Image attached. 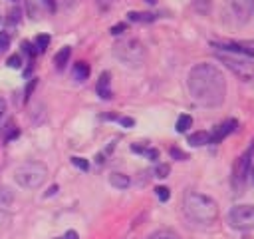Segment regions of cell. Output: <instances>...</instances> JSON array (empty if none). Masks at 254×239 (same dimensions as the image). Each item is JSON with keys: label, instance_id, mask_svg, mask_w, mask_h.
Masks as SVG:
<instances>
[{"label": "cell", "instance_id": "1", "mask_svg": "<svg viewBox=\"0 0 254 239\" xmlns=\"http://www.w3.org/2000/svg\"><path fill=\"white\" fill-rule=\"evenodd\" d=\"M190 98L202 108H218L226 98V78L214 64H196L187 76Z\"/></svg>", "mask_w": 254, "mask_h": 239}, {"label": "cell", "instance_id": "2", "mask_svg": "<svg viewBox=\"0 0 254 239\" xmlns=\"http://www.w3.org/2000/svg\"><path fill=\"white\" fill-rule=\"evenodd\" d=\"M183 213L196 225H212L218 219V203L204 193L189 189L183 195Z\"/></svg>", "mask_w": 254, "mask_h": 239}, {"label": "cell", "instance_id": "3", "mask_svg": "<svg viewBox=\"0 0 254 239\" xmlns=\"http://www.w3.org/2000/svg\"><path fill=\"white\" fill-rule=\"evenodd\" d=\"M14 179H16V183H18L20 187L38 189V187H42L44 181L48 179V167H46L42 161H36V159L24 161L22 165L16 167Z\"/></svg>", "mask_w": 254, "mask_h": 239}, {"label": "cell", "instance_id": "4", "mask_svg": "<svg viewBox=\"0 0 254 239\" xmlns=\"http://www.w3.org/2000/svg\"><path fill=\"white\" fill-rule=\"evenodd\" d=\"M113 56L121 64L137 68L145 62V46L137 38H125V40H119L113 46Z\"/></svg>", "mask_w": 254, "mask_h": 239}, {"label": "cell", "instance_id": "5", "mask_svg": "<svg viewBox=\"0 0 254 239\" xmlns=\"http://www.w3.org/2000/svg\"><path fill=\"white\" fill-rule=\"evenodd\" d=\"M252 157H254V139L250 141V145L244 149V153L234 161V169H232V187L240 193L244 183H246V177L250 175V169H252Z\"/></svg>", "mask_w": 254, "mask_h": 239}, {"label": "cell", "instance_id": "6", "mask_svg": "<svg viewBox=\"0 0 254 239\" xmlns=\"http://www.w3.org/2000/svg\"><path fill=\"white\" fill-rule=\"evenodd\" d=\"M228 223L232 229L252 231L254 229V205H234L228 211Z\"/></svg>", "mask_w": 254, "mask_h": 239}, {"label": "cell", "instance_id": "7", "mask_svg": "<svg viewBox=\"0 0 254 239\" xmlns=\"http://www.w3.org/2000/svg\"><path fill=\"white\" fill-rule=\"evenodd\" d=\"M226 2L236 22H248L254 16V0H226Z\"/></svg>", "mask_w": 254, "mask_h": 239}, {"label": "cell", "instance_id": "8", "mask_svg": "<svg viewBox=\"0 0 254 239\" xmlns=\"http://www.w3.org/2000/svg\"><path fill=\"white\" fill-rule=\"evenodd\" d=\"M234 74H238L240 78H248L250 74H252V70H250V66H248V62H242V60H236V58H230V56H218Z\"/></svg>", "mask_w": 254, "mask_h": 239}, {"label": "cell", "instance_id": "9", "mask_svg": "<svg viewBox=\"0 0 254 239\" xmlns=\"http://www.w3.org/2000/svg\"><path fill=\"white\" fill-rule=\"evenodd\" d=\"M236 127H238V121H236V120H226L224 123L216 125V127H214V131L210 133V143H218V141H220V139H224L228 133H232Z\"/></svg>", "mask_w": 254, "mask_h": 239}, {"label": "cell", "instance_id": "10", "mask_svg": "<svg viewBox=\"0 0 254 239\" xmlns=\"http://www.w3.org/2000/svg\"><path fill=\"white\" fill-rule=\"evenodd\" d=\"M95 92H97V96L101 100H109L111 98V76H109V72H103L99 76V80L95 84Z\"/></svg>", "mask_w": 254, "mask_h": 239}, {"label": "cell", "instance_id": "11", "mask_svg": "<svg viewBox=\"0 0 254 239\" xmlns=\"http://www.w3.org/2000/svg\"><path fill=\"white\" fill-rule=\"evenodd\" d=\"M71 76H73V80H77V82H85V80L89 78V66H87L85 62H77V64L73 66V70H71Z\"/></svg>", "mask_w": 254, "mask_h": 239}, {"label": "cell", "instance_id": "12", "mask_svg": "<svg viewBox=\"0 0 254 239\" xmlns=\"http://www.w3.org/2000/svg\"><path fill=\"white\" fill-rule=\"evenodd\" d=\"M109 183H111L113 187H117V189H127L129 183H131V179H129V175L117 171V173H111V175H109Z\"/></svg>", "mask_w": 254, "mask_h": 239}, {"label": "cell", "instance_id": "13", "mask_svg": "<svg viewBox=\"0 0 254 239\" xmlns=\"http://www.w3.org/2000/svg\"><path fill=\"white\" fill-rule=\"evenodd\" d=\"M189 143L194 145V147L206 145V143H210V133L208 131H194V133L189 135Z\"/></svg>", "mask_w": 254, "mask_h": 239}, {"label": "cell", "instance_id": "14", "mask_svg": "<svg viewBox=\"0 0 254 239\" xmlns=\"http://www.w3.org/2000/svg\"><path fill=\"white\" fill-rule=\"evenodd\" d=\"M69 56H71V48H69V46H64V48H62V50L56 54V58H54V64H56V68H58V70H62V68L67 64Z\"/></svg>", "mask_w": 254, "mask_h": 239}, {"label": "cell", "instance_id": "15", "mask_svg": "<svg viewBox=\"0 0 254 239\" xmlns=\"http://www.w3.org/2000/svg\"><path fill=\"white\" fill-rule=\"evenodd\" d=\"M216 48H222V50H230V52H236V54H244V56H254V50H248L244 44H214Z\"/></svg>", "mask_w": 254, "mask_h": 239}, {"label": "cell", "instance_id": "16", "mask_svg": "<svg viewBox=\"0 0 254 239\" xmlns=\"http://www.w3.org/2000/svg\"><path fill=\"white\" fill-rule=\"evenodd\" d=\"M147 239H181V235L177 231H173V229H157Z\"/></svg>", "mask_w": 254, "mask_h": 239}, {"label": "cell", "instance_id": "17", "mask_svg": "<svg viewBox=\"0 0 254 239\" xmlns=\"http://www.w3.org/2000/svg\"><path fill=\"white\" fill-rule=\"evenodd\" d=\"M192 8H194L198 14L206 16V14L212 10V0H192Z\"/></svg>", "mask_w": 254, "mask_h": 239}, {"label": "cell", "instance_id": "18", "mask_svg": "<svg viewBox=\"0 0 254 239\" xmlns=\"http://www.w3.org/2000/svg\"><path fill=\"white\" fill-rule=\"evenodd\" d=\"M190 125H192V118H190L189 114H183V116H179V120H177V131L185 133V131H187Z\"/></svg>", "mask_w": 254, "mask_h": 239}, {"label": "cell", "instance_id": "19", "mask_svg": "<svg viewBox=\"0 0 254 239\" xmlns=\"http://www.w3.org/2000/svg\"><path fill=\"white\" fill-rule=\"evenodd\" d=\"M131 22H151L155 20V14H141V12H129L127 14Z\"/></svg>", "mask_w": 254, "mask_h": 239}, {"label": "cell", "instance_id": "20", "mask_svg": "<svg viewBox=\"0 0 254 239\" xmlns=\"http://www.w3.org/2000/svg\"><path fill=\"white\" fill-rule=\"evenodd\" d=\"M48 44H50V36H48V34H40V36L36 38V48H38V52H44V50L48 48Z\"/></svg>", "mask_w": 254, "mask_h": 239}, {"label": "cell", "instance_id": "21", "mask_svg": "<svg viewBox=\"0 0 254 239\" xmlns=\"http://www.w3.org/2000/svg\"><path fill=\"white\" fill-rule=\"evenodd\" d=\"M10 48V36L6 32H0V54H4Z\"/></svg>", "mask_w": 254, "mask_h": 239}, {"label": "cell", "instance_id": "22", "mask_svg": "<svg viewBox=\"0 0 254 239\" xmlns=\"http://www.w3.org/2000/svg\"><path fill=\"white\" fill-rule=\"evenodd\" d=\"M117 0H95V4H97V8L101 10V12H107L113 4H115Z\"/></svg>", "mask_w": 254, "mask_h": 239}, {"label": "cell", "instance_id": "23", "mask_svg": "<svg viewBox=\"0 0 254 239\" xmlns=\"http://www.w3.org/2000/svg\"><path fill=\"white\" fill-rule=\"evenodd\" d=\"M8 66H10V68H20V66H22V58H20V54L10 56V58H8Z\"/></svg>", "mask_w": 254, "mask_h": 239}, {"label": "cell", "instance_id": "24", "mask_svg": "<svg viewBox=\"0 0 254 239\" xmlns=\"http://www.w3.org/2000/svg\"><path fill=\"white\" fill-rule=\"evenodd\" d=\"M155 173H157V177H167V175H169V165H167V163L157 165V167H155Z\"/></svg>", "mask_w": 254, "mask_h": 239}, {"label": "cell", "instance_id": "25", "mask_svg": "<svg viewBox=\"0 0 254 239\" xmlns=\"http://www.w3.org/2000/svg\"><path fill=\"white\" fill-rule=\"evenodd\" d=\"M71 163L75 165V167H79V169H83V171H87V161L85 159H81V157H71Z\"/></svg>", "mask_w": 254, "mask_h": 239}, {"label": "cell", "instance_id": "26", "mask_svg": "<svg viewBox=\"0 0 254 239\" xmlns=\"http://www.w3.org/2000/svg\"><path fill=\"white\" fill-rule=\"evenodd\" d=\"M155 191H157V197H159L161 201H167V199H169V187H157Z\"/></svg>", "mask_w": 254, "mask_h": 239}, {"label": "cell", "instance_id": "27", "mask_svg": "<svg viewBox=\"0 0 254 239\" xmlns=\"http://www.w3.org/2000/svg\"><path fill=\"white\" fill-rule=\"evenodd\" d=\"M58 239H79V235L75 233V231H65L64 235H60Z\"/></svg>", "mask_w": 254, "mask_h": 239}, {"label": "cell", "instance_id": "28", "mask_svg": "<svg viewBox=\"0 0 254 239\" xmlns=\"http://www.w3.org/2000/svg\"><path fill=\"white\" fill-rule=\"evenodd\" d=\"M171 155H173V157H181V159H187V155H185L181 149H177V147H171Z\"/></svg>", "mask_w": 254, "mask_h": 239}, {"label": "cell", "instance_id": "29", "mask_svg": "<svg viewBox=\"0 0 254 239\" xmlns=\"http://www.w3.org/2000/svg\"><path fill=\"white\" fill-rule=\"evenodd\" d=\"M50 10H56V0H42Z\"/></svg>", "mask_w": 254, "mask_h": 239}, {"label": "cell", "instance_id": "30", "mask_svg": "<svg viewBox=\"0 0 254 239\" xmlns=\"http://www.w3.org/2000/svg\"><path fill=\"white\" fill-rule=\"evenodd\" d=\"M4 112H6V102L0 98V120H2V116H4Z\"/></svg>", "mask_w": 254, "mask_h": 239}, {"label": "cell", "instance_id": "31", "mask_svg": "<svg viewBox=\"0 0 254 239\" xmlns=\"http://www.w3.org/2000/svg\"><path fill=\"white\" fill-rule=\"evenodd\" d=\"M121 30H123V24H119V26L111 28V34H121Z\"/></svg>", "mask_w": 254, "mask_h": 239}, {"label": "cell", "instance_id": "32", "mask_svg": "<svg viewBox=\"0 0 254 239\" xmlns=\"http://www.w3.org/2000/svg\"><path fill=\"white\" fill-rule=\"evenodd\" d=\"M121 123H123V125H133V120H131V118H123Z\"/></svg>", "mask_w": 254, "mask_h": 239}, {"label": "cell", "instance_id": "33", "mask_svg": "<svg viewBox=\"0 0 254 239\" xmlns=\"http://www.w3.org/2000/svg\"><path fill=\"white\" fill-rule=\"evenodd\" d=\"M250 175H252V181H254V169H250Z\"/></svg>", "mask_w": 254, "mask_h": 239}, {"label": "cell", "instance_id": "34", "mask_svg": "<svg viewBox=\"0 0 254 239\" xmlns=\"http://www.w3.org/2000/svg\"><path fill=\"white\" fill-rule=\"evenodd\" d=\"M147 2H149V4H155V0H147Z\"/></svg>", "mask_w": 254, "mask_h": 239}, {"label": "cell", "instance_id": "35", "mask_svg": "<svg viewBox=\"0 0 254 239\" xmlns=\"http://www.w3.org/2000/svg\"><path fill=\"white\" fill-rule=\"evenodd\" d=\"M0 24H2V14H0Z\"/></svg>", "mask_w": 254, "mask_h": 239}]
</instances>
